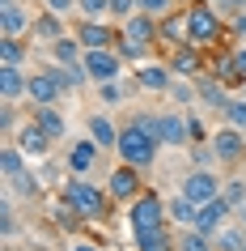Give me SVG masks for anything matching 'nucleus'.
<instances>
[{
    "label": "nucleus",
    "instance_id": "obj_1",
    "mask_svg": "<svg viewBox=\"0 0 246 251\" xmlns=\"http://www.w3.org/2000/svg\"><path fill=\"white\" fill-rule=\"evenodd\" d=\"M182 13H187V43H191V47H200V51L221 47V39H225L229 26L221 22V13L208 4V0H195V4H187Z\"/></svg>",
    "mask_w": 246,
    "mask_h": 251
},
{
    "label": "nucleus",
    "instance_id": "obj_2",
    "mask_svg": "<svg viewBox=\"0 0 246 251\" xmlns=\"http://www.w3.org/2000/svg\"><path fill=\"white\" fill-rule=\"evenodd\" d=\"M60 196L72 200V209H77L85 222H102V217H111V204H115V200L106 196V187L89 183L85 175H72V179H64Z\"/></svg>",
    "mask_w": 246,
    "mask_h": 251
},
{
    "label": "nucleus",
    "instance_id": "obj_3",
    "mask_svg": "<svg viewBox=\"0 0 246 251\" xmlns=\"http://www.w3.org/2000/svg\"><path fill=\"white\" fill-rule=\"evenodd\" d=\"M115 153H119V162L149 171V166L157 162V153H161V141H153L144 128H136V124L128 119V124L119 128V145H115Z\"/></svg>",
    "mask_w": 246,
    "mask_h": 251
},
{
    "label": "nucleus",
    "instance_id": "obj_4",
    "mask_svg": "<svg viewBox=\"0 0 246 251\" xmlns=\"http://www.w3.org/2000/svg\"><path fill=\"white\" fill-rule=\"evenodd\" d=\"M123 209H128V226H132V234H144V230H161V226H170L166 200L157 196L153 187H144L140 196L132 200V204H123Z\"/></svg>",
    "mask_w": 246,
    "mask_h": 251
},
{
    "label": "nucleus",
    "instance_id": "obj_5",
    "mask_svg": "<svg viewBox=\"0 0 246 251\" xmlns=\"http://www.w3.org/2000/svg\"><path fill=\"white\" fill-rule=\"evenodd\" d=\"M208 145H212V153H217V162L225 166V171H238V166H246V132H242V128L221 124L217 132L208 136Z\"/></svg>",
    "mask_w": 246,
    "mask_h": 251
},
{
    "label": "nucleus",
    "instance_id": "obj_6",
    "mask_svg": "<svg viewBox=\"0 0 246 251\" xmlns=\"http://www.w3.org/2000/svg\"><path fill=\"white\" fill-rule=\"evenodd\" d=\"M140 192H144V171H140V166H128V162H119L115 171L106 175V196L115 200V204H132Z\"/></svg>",
    "mask_w": 246,
    "mask_h": 251
},
{
    "label": "nucleus",
    "instance_id": "obj_7",
    "mask_svg": "<svg viewBox=\"0 0 246 251\" xmlns=\"http://www.w3.org/2000/svg\"><path fill=\"white\" fill-rule=\"evenodd\" d=\"M81 64H85V73H89L93 85H102V81H119L123 77V64H128V60H123L115 47H89Z\"/></svg>",
    "mask_w": 246,
    "mask_h": 251
},
{
    "label": "nucleus",
    "instance_id": "obj_8",
    "mask_svg": "<svg viewBox=\"0 0 246 251\" xmlns=\"http://www.w3.org/2000/svg\"><path fill=\"white\" fill-rule=\"evenodd\" d=\"M166 64L174 68V77H204L208 51H200L191 43H166Z\"/></svg>",
    "mask_w": 246,
    "mask_h": 251
},
{
    "label": "nucleus",
    "instance_id": "obj_9",
    "mask_svg": "<svg viewBox=\"0 0 246 251\" xmlns=\"http://www.w3.org/2000/svg\"><path fill=\"white\" fill-rule=\"evenodd\" d=\"M34 9H30L26 0H0V34H9V39H30V30H34Z\"/></svg>",
    "mask_w": 246,
    "mask_h": 251
},
{
    "label": "nucleus",
    "instance_id": "obj_10",
    "mask_svg": "<svg viewBox=\"0 0 246 251\" xmlns=\"http://www.w3.org/2000/svg\"><path fill=\"white\" fill-rule=\"evenodd\" d=\"M221 187H225V179H217L208 166H191V171L182 175V187H179V192L187 200H195V204H208V200L221 196Z\"/></svg>",
    "mask_w": 246,
    "mask_h": 251
},
{
    "label": "nucleus",
    "instance_id": "obj_11",
    "mask_svg": "<svg viewBox=\"0 0 246 251\" xmlns=\"http://www.w3.org/2000/svg\"><path fill=\"white\" fill-rule=\"evenodd\" d=\"M98 158H102V145H98L93 136H81V141L68 145L64 166H68V175H89L93 166H98Z\"/></svg>",
    "mask_w": 246,
    "mask_h": 251
},
{
    "label": "nucleus",
    "instance_id": "obj_12",
    "mask_svg": "<svg viewBox=\"0 0 246 251\" xmlns=\"http://www.w3.org/2000/svg\"><path fill=\"white\" fill-rule=\"evenodd\" d=\"M60 98H64V85H60V77H55V68H39V73H30V94H26L30 106L60 102Z\"/></svg>",
    "mask_w": 246,
    "mask_h": 251
},
{
    "label": "nucleus",
    "instance_id": "obj_13",
    "mask_svg": "<svg viewBox=\"0 0 246 251\" xmlns=\"http://www.w3.org/2000/svg\"><path fill=\"white\" fill-rule=\"evenodd\" d=\"M72 34L81 39L85 51H89V47H115L119 43V26H111V22H85V17H77Z\"/></svg>",
    "mask_w": 246,
    "mask_h": 251
},
{
    "label": "nucleus",
    "instance_id": "obj_14",
    "mask_svg": "<svg viewBox=\"0 0 246 251\" xmlns=\"http://www.w3.org/2000/svg\"><path fill=\"white\" fill-rule=\"evenodd\" d=\"M132 85L144 94H170V85H174V68L161 60V64H140L136 68V77H132Z\"/></svg>",
    "mask_w": 246,
    "mask_h": 251
},
{
    "label": "nucleus",
    "instance_id": "obj_15",
    "mask_svg": "<svg viewBox=\"0 0 246 251\" xmlns=\"http://www.w3.org/2000/svg\"><path fill=\"white\" fill-rule=\"evenodd\" d=\"M119 30H123V39L144 43V47H157V43H161V22L149 17V13H132L128 22H119Z\"/></svg>",
    "mask_w": 246,
    "mask_h": 251
},
{
    "label": "nucleus",
    "instance_id": "obj_16",
    "mask_svg": "<svg viewBox=\"0 0 246 251\" xmlns=\"http://www.w3.org/2000/svg\"><path fill=\"white\" fill-rule=\"evenodd\" d=\"M30 119H34L43 132L51 136L55 145H60V141L68 136V115L60 111V102H43V106H34V111H30Z\"/></svg>",
    "mask_w": 246,
    "mask_h": 251
},
{
    "label": "nucleus",
    "instance_id": "obj_17",
    "mask_svg": "<svg viewBox=\"0 0 246 251\" xmlns=\"http://www.w3.org/2000/svg\"><path fill=\"white\" fill-rule=\"evenodd\" d=\"M229 213H238V209H233L225 196L208 200V204H200V213H195V230H204V234H217L221 226L229 222Z\"/></svg>",
    "mask_w": 246,
    "mask_h": 251
},
{
    "label": "nucleus",
    "instance_id": "obj_18",
    "mask_svg": "<svg viewBox=\"0 0 246 251\" xmlns=\"http://www.w3.org/2000/svg\"><path fill=\"white\" fill-rule=\"evenodd\" d=\"M17 145H22V153H26V158H47L55 141H51L47 132H43L34 119H26V124L17 128Z\"/></svg>",
    "mask_w": 246,
    "mask_h": 251
},
{
    "label": "nucleus",
    "instance_id": "obj_19",
    "mask_svg": "<svg viewBox=\"0 0 246 251\" xmlns=\"http://www.w3.org/2000/svg\"><path fill=\"white\" fill-rule=\"evenodd\" d=\"M195 106H212V111H225V102H229V85L225 81H217L212 73H204V77H195Z\"/></svg>",
    "mask_w": 246,
    "mask_h": 251
},
{
    "label": "nucleus",
    "instance_id": "obj_20",
    "mask_svg": "<svg viewBox=\"0 0 246 251\" xmlns=\"http://www.w3.org/2000/svg\"><path fill=\"white\" fill-rule=\"evenodd\" d=\"M85 128H89V136L102 145V153H115V145H119V128H115V119L106 115V111H89Z\"/></svg>",
    "mask_w": 246,
    "mask_h": 251
},
{
    "label": "nucleus",
    "instance_id": "obj_21",
    "mask_svg": "<svg viewBox=\"0 0 246 251\" xmlns=\"http://www.w3.org/2000/svg\"><path fill=\"white\" fill-rule=\"evenodd\" d=\"M0 94H4V102H17V98H26L30 94V73L17 64H0Z\"/></svg>",
    "mask_w": 246,
    "mask_h": 251
},
{
    "label": "nucleus",
    "instance_id": "obj_22",
    "mask_svg": "<svg viewBox=\"0 0 246 251\" xmlns=\"http://www.w3.org/2000/svg\"><path fill=\"white\" fill-rule=\"evenodd\" d=\"M30 171V158L22 153V145L17 141H4V149H0V175H4V183H13L17 175Z\"/></svg>",
    "mask_w": 246,
    "mask_h": 251
},
{
    "label": "nucleus",
    "instance_id": "obj_23",
    "mask_svg": "<svg viewBox=\"0 0 246 251\" xmlns=\"http://www.w3.org/2000/svg\"><path fill=\"white\" fill-rule=\"evenodd\" d=\"M47 43V47H51L55 39H64V17L60 13H51V9H43L39 17H34V30H30V43Z\"/></svg>",
    "mask_w": 246,
    "mask_h": 251
},
{
    "label": "nucleus",
    "instance_id": "obj_24",
    "mask_svg": "<svg viewBox=\"0 0 246 251\" xmlns=\"http://www.w3.org/2000/svg\"><path fill=\"white\" fill-rule=\"evenodd\" d=\"M47 51H51L55 64H81V60H85V47H81L77 34H64V39H55Z\"/></svg>",
    "mask_w": 246,
    "mask_h": 251
},
{
    "label": "nucleus",
    "instance_id": "obj_25",
    "mask_svg": "<svg viewBox=\"0 0 246 251\" xmlns=\"http://www.w3.org/2000/svg\"><path fill=\"white\" fill-rule=\"evenodd\" d=\"M174 251H217V243H212V234H204V230L182 226L179 234H174Z\"/></svg>",
    "mask_w": 246,
    "mask_h": 251
},
{
    "label": "nucleus",
    "instance_id": "obj_26",
    "mask_svg": "<svg viewBox=\"0 0 246 251\" xmlns=\"http://www.w3.org/2000/svg\"><path fill=\"white\" fill-rule=\"evenodd\" d=\"M166 213H170V226H195L200 204H195V200H187V196L179 192V196H166Z\"/></svg>",
    "mask_w": 246,
    "mask_h": 251
},
{
    "label": "nucleus",
    "instance_id": "obj_27",
    "mask_svg": "<svg viewBox=\"0 0 246 251\" xmlns=\"http://www.w3.org/2000/svg\"><path fill=\"white\" fill-rule=\"evenodd\" d=\"M212 243H217V251H246V226L242 222H225L212 234Z\"/></svg>",
    "mask_w": 246,
    "mask_h": 251
},
{
    "label": "nucleus",
    "instance_id": "obj_28",
    "mask_svg": "<svg viewBox=\"0 0 246 251\" xmlns=\"http://www.w3.org/2000/svg\"><path fill=\"white\" fill-rule=\"evenodd\" d=\"M0 64L26 68V64H30V43H26V39H9V34H0Z\"/></svg>",
    "mask_w": 246,
    "mask_h": 251
},
{
    "label": "nucleus",
    "instance_id": "obj_29",
    "mask_svg": "<svg viewBox=\"0 0 246 251\" xmlns=\"http://www.w3.org/2000/svg\"><path fill=\"white\" fill-rule=\"evenodd\" d=\"M55 77L64 85V94H77V90H85V85H93L89 73H85V64H55Z\"/></svg>",
    "mask_w": 246,
    "mask_h": 251
},
{
    "label": "nucleus",
    "instance_id": "obj_30",
    "mask_svg": "<svg viewBox=\"0 0 246 251\" xmlns=\"http://www.w3.org/2000/svg\"><path fill=\"white\" fill-rule=\"evenodd\" d=\"M140 251H174V230L161 226V230H144V234H132Z\"/></svg>",
    "mask_w": 246,
    "mask_h": 251
},
{
    "label": "nucleus",
    "instance_id": "obj_31",
    "mask_svg": "<svg viewBox=\"0 0 246 251\" xmlns=\"http://www.w3.org/2000/svg\"><path fill=\"white\" fill-rule=\"evenodd\" d=\"M77 17H85V22H111V0H77Z\"/></svg>",
    "mask_w": 246,
    "mask_h": 251
},
{
    "label": "nucleus",
    "instance_id": "obj_32",
    "mask_svg": "<svg viewBox=\"0 0 246 251\" xmlns=\"http://www.w3.org/2000/svg\"><path fill=\"white\" fill-rule=\"evenodd\" d=\"M221 119L246 132V98H242V94H229V102H225V111H221Z\"/></svg>",
    "mask_w": 246,
    "mask_h": 251
},
{
    "label": "nucleus",
    "instance_id": "obj_33",
    "mask_svg": "<svg viewBox=\"0 0 246 251\" xmlns=\"http://www.w3.org/2000/svg\"><path fill=\"white\" fill-rule=\"evenodd\" d=\"M115 51L123 55V60H132V64H144L153 47H144V43H132V39H123V30H119V43H115Z\"/></svg>",
    "mask_w": 246,
    "mask_h": 251
},
{
    "label": "nucleus",
    "instance_id": "obj_34",
    "mask_svg": "<svg viewBox=\"0 0 246 251\" xmlns=\"http://www.w3.org/2000/svg\"><path fill=\"white\" fill-rule=\"evenodd\" d=\"M0 234L4 243L17 234V209H13V192H4V204H0Z\"/></svg>",
    "mask_w": 246,
    "mask_h": 251
},
{
    "label": "nucleus",
    "instance_id": "obj_35",
    "mask_svg": "<svg viewBox=\"0 0 246 251\" xmlns=\"http://www.w3.org/2000/svg\"><path fill=\"white\" fill-rule=\"evenodd\" d=\"M9 192H17V196H22V200H34V196H39V192H43V187H39V175H34V171L17 175L13 183H9Z\"/></svg>",
    "mask_w": 246,
    "mask_h": 251
},
{
    "label": "nucleus",
    "instance_id": "obj_36",
    "mask_svg": "<svg viewBox=\"0 0 246 251\" xmlns=\"http://www.w3.org/2000/svg\"><path fill=\"white\" fill-rule=\"evenodd\" d=\"M182 115H187V132H191V145H200V141H208V124H204V115H200V111H195V106H187V111H182Z\"/></svg>",
    "mask_w": 246,
    "mask_h": 251
},
{
    "label": "nucleus",
    "instance_id": "obj_37",
    "mask_svg": "<svg viewBox=\"0 0 246 251\" xmlns=\"http://www.w3.org/2000/svg\"><path fill=\"white\" fill-rule=\"evenodd\" d=\"M195 77H174V85H170L166 98H174V102H195Z\"/></svg>",
    "mask_w": 246,
    "mask_h": 251
},
{
    "label": "nucleus",
    "instance_id": "obj_38",
    "mask_svg": "<svg viewBox=\"0 0 246 251\" xmlns=\"http://www.w3.org/2000/svg\"><path fill=\"white\" fill-rule=\"evenodd\" d=\"M0 128H4V141L22 128V111H17V102H4V106H0Z\"/></svg>",
    "mask_w": 246,
    "mask_h": 251
},
{
    "label": "nucleus",
    "instance_id": "obj_39",
    "mask_svg": "<svg viewBox=\"0 0 246 251\" xmlns=\"http://www.w3.org/2000/svg\"><path fill=\"white\" fill-rule=\"evenodd\" d=\"M119 81H123V77H119ZM119 81H102V85H98V98H102V102H128V98H132Z\"/></svg>",
    "mask_w": 246,
    "mask_h": 251
},
{
    "label": "nucleus",
    "instance_id": "obj_40",
    "mask_svg": "<svg viewBox=\"0 0 246 251\" xmlns=\"http://www.w3.org/2000/svg\"><path fill=\"white\" fill-rule=\"evenodd\" d=\"M221 196L229 200L233 209H242V204H246V183H242V179H225V187H221Z\"/></svg>",
    "mask_w": 246,
    "mask_h": 251
},
{
    "label": "nucleus",
    "instance_id": "obj_41",
    "mask_svg": "<svg viewBox=\"0 0 246 251\" xmlns=\"http://www.w3.org/2000/svg\"><path fill=\"white\" fill-rule=\"evenodd\" d=\"M191 166H208V171H212V166H221V162H217V153H212V145H208V141L191 145Z\"/></svg>",
    "mask_w": 246,
    "mask_h": 251
},
{
    "label": "nucleus",
    "instance_id": "obj_42",
    "mask_svg": "<svg viewBox=\"0 0 246 251\" xmlns=\"http://www.w3.org/2000/svg\"><path fill=\"white\" fill-rule=\"evenodd\" d=\"M132 13H140V0H111V22H128Z\"/></svg>",
    "mask_w": 246,
    "mask_h": 251
},
{
    "label": "nucleus",
    "instance_id": "obj_43",
    "mask_svg": "<svg viewBox=\"0 0 246 251\" xmlns=\"http://www.w3.org/2000/svg\"><path fill=\"white\" fill-rule=\"evenodd\" d=\"M174 4H179V0H140V13H149V17L161 22L166 13H174Z\"/></svg>",
    "mask_w": 246,
    "mask_h": 251
},
{
    "label": "nucleus",
    "instance_id": "obj_44",
    "mask_svg": "<svg viewBox=\"0 0 246 251\" xmlns=\"http://www.w3.org/2000/svg\"><path fill=\"white\" fill-rule=\"evenodd\" d=\"M229 34H233L238 43H246V9H238V13L229 17Z\"/></svg>",
    "mask_w": 246,
    "mask_h": 251
},
{
    "label": "nucleus",
    "instance_id": "obj_45",
    "mask_svg": "<svg viewBox=\"0 0 246 251\" xmlns=\"http://www.w3.org/2000/svg\"><path fill=\"white\" fill-rule=\"evenodd\" d=\"M43 9H51V13L68 17V13H77V0H43Z\"/></svg>",
    "mask_w": 246,
    "mask_h": 251
},
{
    "label": "nucleus",
    "instance_id": "obj_46",
    "mask_svg": "<svg viewBox=\"0 0 246 251\" xmlns=\"http://www.w3.org/2000/svg\"><path fill=\"white\" fill-rule=\"evenodd\" d=\"M233 64H238V73H242V81H246V43L233 47Z\"/></svg>",
    "mask_w": 246,
    "mask_h": 251
},
{
    "label": "nucleus",
    "instance_id": "obj_47",
    "mask_svg": "<svg viewBox=\"0 0 246 251\" xmlns=\"http://www.w3.org/2000/svg\"><path fill=\"white\" fill-rule=\"evenodd\" d=\"M221 9H233V13H238V9H246V0H217Z\"/></svg>",
    "mask_w": 246,
    "mask_h": 251
},
{
    "label": "nucleus",
    "instance_id": "obj_48",
    "mask_svg": "<svg viewBox=\"0 0 246 251\" xmlns=\"http://www.w3.org/2000/svg\"><path fill=\"white\" fill-rule=\"evenodd\" d=\"M72 251H98V247H93V243H85V238H77V243H72Z\"/></svg>",
    "mask_w": 246,
    "mask_h": 251
},
{
    "label": "nucleus",
    "instance_id": "obj_49",
    "mask_svg": "<svg viewBox=\"0 0 246 251\" xmlns=\"http://www.w3.org/2000/svg\"><path fill=\"white\" fill-rule=\"evenodd\" d=\"M238 222H242V226H246V204H242V209H238Z\"/></svg>",
    "mask_w": 246,
    "mask_h": 251
},
{
    "label": "nucleus",
    "instance_id": "obj_50",
    "mask_svg": "<svg viewBox=\"0 0 246 251\" xmlns=\"http://www.w3.org/2000/svg\"><path fill=\"white\" fill-rule=\"evenodd\" d=\"M34 251H51V247H47V243H34Z\"/></svg>",
    "mask_w": 246,
    "mask_h": 251
},
{
    "label": "nucleus",
    "instance_id": "obj_51",
    "mask_svg": "<svg viewBox=\"0 0 246 251\" xmlns=\"http://www.w3.org/2000/svg\"><path fill=\"white\" fill-rule=\"evenodd\" d=\"M238 94H242V98H246V81H242V85H238Z\"/></svg>",
    "mask_w": 246,
    "mask_h": 251
},
{
    "label": "nucleus",
    "instance_id": "obj_52",
    "mask_svg": "<svg viewBox=\"0 0 246 251\" xmlns=\"http://www.w3.org/2000/svg\"><path fill=\"white\" fill-rule=\"evenodd\" d=\"M182 4H195V0H182Z\"/></svg>",
    "mask_w": 246,
    "mask_h": 251
},
{
    "label": "nucleus",
    "instance_id": "obj_53",
    "mask_svg": "<svg viewBox=\"0 0 246 251\" xmlns=\"http://www.w3.org/2000/svg\"><path fill=\"white\" fill-rule=\"evenodd\" d=\"M4 251H13V247H9V243H4Z\"/></svg>",
    "mask_w": 246,
    "mask_h": 251
}]
</instances>
